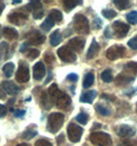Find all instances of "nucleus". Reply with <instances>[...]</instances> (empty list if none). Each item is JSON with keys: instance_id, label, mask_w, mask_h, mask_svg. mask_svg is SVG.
Here are the masks:
<instances>
[{"instance_id": "9b49d317", "label": "nucleus", "mask_w": 137, "mask_h": 146, "mask_svg": "<svg viewBox=\"0 0 137 146\" xmlns=\"http://www.w3.org/2000/svg\"><path fill=\"white\" fill-rule=\"evenodd\" d=\"M27 43L32 45H39L43 43L45 40V36L43 34L40 33L38 30H33V31L29 32L27 35Z\"/></svg>"}, {"instance_id": "a19ab883", "label": "nucleus", "mask_w": 137, "mask_h": 146, "mask_svg": "<svg viewBox=\"0 0 137 146\" xmlns=\"http://www.w3.org/2000/svg\"><path fill=\"white\" fill-rule=\"evenodd\" d=\"M101 27H102V21H101L99 18L94 19V21H93V28L94 29H100Z\"/></svg>"}, {"instance_id": "f257e3e1", "label": "nucleus", "mask_w": 137, "mask_h": 146, "mask_svg": "<svg viewBox=\"0 0 137 146\" xmlns=\"http://www.w3.org/2000/svg\"><path fill=\"white\" fill-rule=\"evenodd\" d=\"M48 94L51 97L53 103L58 107L59 109L67 110L71 105V99L65 93L59 90L57 84H51L48 90Z\"/></svg>"}, {"instance_id": "f03ea898", "label": "nucleus", "mask_w": 137, "mask_h": 146, "mask_svg": "<svg viewBox=\"0 0 137 146\" xmlns=\"http://www.w3.org/2000/svg\"><path fill=\"white\" fill-rule=\"evenodd\" d=\"M64 114L59 112L51 113L48 118V125H47V130L52 134H56L62 128L64 123Z\"/></svg>"}, {"instance_id": "412c9836", "label": "nucleus", "mask_w": 137, "mask_h": 146, "mask_svg": "<svg viewBox=\"0 0 137 146\" xmlns=\"http://www.w3.org/2000/svg\"><path fill=\"white\" fill-rule=\"evenodd\" d=\"M50 41L52 46H57V45L60 44L61 41H62V34H61L60 30H56L51 34Z\"/></svg>"}, {"instance_id": "b1692460", "label": "nucleus", "mask_w": 137, "mask_h": 146, "mask_svg": "<svg viewBox=\"0 0 137 146\" xmlns=\"http://www.w3.org/2000/svg\"><path fill=\"white\" fill-rule=\"evenodd\" d=\"M41 2L40 1H37V0H33V1H30L28 4L26 5V9L28 11H33V13H35V11H40V8H41Z\"/></svg>"}, {"instance_id": "a878e982", "label": "nucleus", "mask_w": 137, "mask_h": 146, "mask_svg": "<svg viewBox=\"0 0 137 146\" xmlns=\"http://www.w3.org/2000/svg\"><path fill=\"white\" fill-rule=\"evenodd\" d=\"M113 4L119 8L120 11H125V9H128L129 7H131V2L128 0H114Z\"/></svg>"}, {"instance_id": "aec40b11", "label": "nucleus", "mask_w": 137, "mask_h": 146, "mask_svg": "<svg viewBox=\"0 0 137 146\" xmlns=\"http://www.w3.org/2000/svg\"><path fill=\"white\" fill-rule=\"evenodd\" d=\"M3 35H4V37L7 38V39L13 40L18 38L19 33L16 29L11 28V27H5V28L3 29Z\"/></svg>"}, {"instance_id": "4be33fe9", "label": "nucleus", "mask_w": 137, "mask_h": 146, "mask_svg": "<svg viewBox=\"0 0 137 146\" xmlns=\"http://www.w3.org/2000/svg\"><path fill=\"white\" fill-rule=\"evenodd\" d=\"M95 110L100 115H102V116H109V115H111L110 108L108 106H106V105L100 104V103H98V104L95 105Z\"/></svg>"}, {"instance_id": "5701e85b", "label": "nucleus", "mask_w": 137, "mask_h": 146, "mask_svg": "<svg viewBox=\"0 0 137 146\" xmlns=\"http://www.w3.org/2000/svg\"><path fill=\"white\" fill-rule=\"evenodd\" d=\"M94 79H95V76L92 72L87 73L84 77V81H82V86L84 89H88L90 86H92L93 84H94Z\"/></svg>"}, {"instance_id": "a211bd4d", "label": "nucleus", "mask_w": 137, "mask_h": 146, "mask_svg": "<svg viewBox=\"0 0 137 146\" xmlns=\"http://www.w3.org/2000/svg\"><path fill=\"white\" fill-rule=\"evenodd\" d=\"M40 104H41V106L47 110L51 109V108L53 107L54 103H53V101H52V99H51V97L49 96L48 92H43L41 94V96H40Z\"/></svg>"}, {"instance_id": "39448f33", "label": "nucleus", "mask_w": 137, "mask_h": 146, "mask_svg": "<svg viewBox=\"0 0 137 146\" xmlns=\"http://www.w3.org/2000/svg\"><path fill=\"white\" fill-rule=\"evenodd\" d=\"M30 79V71L28 64L23 61L20 62L18 70L16 72V80L19 84H26Z\"/></svg>"}, {"instance_id": "4d7b16f0", "label": "nucleus", "mask_w": 137, "mask_h": 146, "mask_svg": "<svg viewBox=\"0 0 137 146\" xmlns=\"http://www.w3.org/2000/svg\"><path fill=\"white\" fill-rule=\"evenodd\" d=\"M0 28H1V27H0Z\"/></svg>"}, {"instance_id": "a18cd8bd", "label": "nucleus", "mask_w": 137, "mask_h": 146, "mask_svg": "<svg viewBox=\"0 0 137 146\" xmlns=\"http://www.w3.org/2000/svg\"><path fill=\"white\" fill-rule=\"evenodd\" d=\"M118 146H133V144H132L131 141H129V140H124V141H122L121 143H120Z\"/></svg>"}, {"instance_id": "0eeeda50", "label": "nucleus", "mask_w": 137, "mask_h": 146, "mask_svg": "<svg viewBox=\"0 0 137 146\" xmlns=\"http://www.w3.org/2000/svg\"><path fill=\"white\" fill-rule=\"evenodd\" d=\"M126 54V48L124 45L121 44H113L106 50V58L108 60L114 61L118 59L123 58Z\"/></svg>"}, {"instance_id": "2f4dec72", "label": "nucleus", "mask_w": 137, "mask_h": 146, "mask_svg": "<svg viewBox=\"0 0 137 146\" xmlns=\"http://www.w3.org/2000/svg\"><path fill=\"white\" fill-rule=\"evenodd\" d=\"M75 119L77 120V123H79L80 125H87V123H88V120H89V115H88L87 113H84V112H80L79 114L76 115Z\"/></svg>"}, {"instance_id": "f8f14e48", "label": "nucleus", "mask_w": 137, "mask_h": 146, "mask_svg": "<svg viewBox=\"0 0 137 146\" xmlns=\"http://www.w3.org/2000/svg\"><path fill=\"white\" fill-rule=\"evenodd\" d=\"M135 77L134 75H131L130 73L124 72V73H120L119 75L114 78V82L118 86H129L130 84H132L134 81Z\"/></svg>"}, {"instance_id": "6e6d98bb", "label": "nucleus", "mask_w": 137, "mask_h": 146, "mask_svg": "<svg viewBox=\"0 0 137 146\" xmlns=\"http://www.w3.org/2000/svg\"><path fill=\"white\" fill-rule=\"evenodd\" d=\"M136 112H137V104H136Z\"/></svg>"}, {"instance_id": "79ce46f5", "label": "nucleus", "mask_w": 137, "mask_h": 146, "mask_svg": "<svg viewBox=\"0 0 137 146\" xmlns=\"http://www.w3.org/2000/svg\"><path fill=\"white\" fill-rule=\"evenodd\" d=\"M42 17H43V11H35V13H33V18H34L35 20H39Z\"/></svg>"}, {"instance_id": "e433bc0d", "label": "nucleus", "mask_w": 137, "mask_h": 146, "mask_svg": "<svg viewBox=\"0 0 137 146\" xmlns=\"http://www.w3.org/2000/svg\"><path fill=\"white\" fill-rule=\"evenodd\" d=\"M35 146H53V144L51 143L50 141L47 140V139H39V140L36 141Z\"/></svg>"}, {"instance_id": "6e6552de", "label": "nucleus", "mask_w": 137, "mask_h": 146, "mask_svg": "<svg viewBox=\"0 0 137 146\" xmlns=\"http://www.w3.org/2000/svg\"><path fill=\"white\" fill-rule=\"evenodd\" d=\"M57 55L61 60L65 63H72L75 62L76 60V56L74 54L73 50H71L68 46H62L60 47L57 52Z\"/></svg>"}, {"instance_id": "cd10ccee", "label": "nucleus", "mask_w": 137, "mask_h": 146, "mask_svg": "<svg viewBox=\"0 0 137 146\" xmlns=\"http://www.w3.org/2000/svg\"><path fill=\"white\" fill-rule=\"evenodd\" d=\"M56 24V22L54 21L53 19L51 18V17H48V18L45 19V21L43 22V23L41 24V29L42 30H45V31H49V30H51V29L53 28L54 25Z\"/></svg>"}, {"instance_id": "9d476101", "label": "nucleus", "mask_w": 137, "mask_h": 146, "mask_svg": "<svg viewBox=\"0 0 137 146\" xmlns=\"http://www.w3.org/2000/svg\"><path fill=\"white\" fill-rule=\"evenodd\" d=\"M27 20H28V13H24V11H18L8 15V21L17 25V26H21V25L25 24Z\"/></svg>"}, {"instance_id": "c9c22d12", "label": "nucleus", "mask_w": 137, "mask_h": 146, "mask_svg": "<svg viewBox=\"0 0 137 146\" xmlns=\"http://www.w3.org/2000/svg\"><path fill=\"white\" fill-rule=\"evenodd\" d=\"M40 55V52L38 50H34V48H32V50H29L28 52H27V57L29 58L30 60H34L36 58H38V56Z\"/></svg>"}, {"instance_id": "ddd939ff", "label": "nucleus", "mask_w": 137, "mask_h": 146, "mask_svg": "<svg viewBox=\"0 0 137 146\" xmlns=\"http://www.w3.org/2000/svg\"><path fill=\"white\" fill-rule=\"evenodd\" d=\"M84 44H86V39L84 38H82V37H73V38L69 40L67 46L73 52H80L84 50Z\"/></svg>"}, {"instance_id": "5fc2aeb1", "label": "nucleus", "mask_w": 137, "mask_h": 146, "mask_svg": "<svg viewBox=\"0 0 137 146\" xmlns=\"http://www.w3.org/2000/svg\"><path fill=\"white\" fill-rule=\"evenodd\" d=\"M18 146H30L29 144H26V143H21V144H19Z\"/></svg>"}, {"instance_id": "423d86ee", "label": "nucleus", "mask_w": 137, "mask_h": 146, "mask_svg": "<svg viewBox=\"0 0 137 146\" xmlns=\"http://www.w3.org/2000/svg\"><path fill=\"white\" fill-rule=\"evenodd\" d=\"M82 133H84V129L82 127L77 125L76 123H70L67 127V134H68L69 140L73 142V143H77L79 142L80 138H82Z\"/></svg>"}, {"instance_id": "603ef678", "label": "nucleus", "mask_w": 137, "mask_h": 146, "mask_svg": "<svg viewBox=\"0 0 137 146\" xmlns=\"http://www.w3.org/2000/svg\"><path fill=\"white\" fill-rule=\"evenodd\" d=\"M4 7H5V5H4V3H3L2 1H0V15L2 13L3 9H4Z\"/></svg>"}, {"instance_id": "49530a36", "label": "nucleus", "mask_w": 137, "mask_h": 146, "mask_svg": "<svg viewBox=\"0 0 137 146\" xmlns=\"http://www.w3.org/2000/svg\"><path fill=\"white\" fill-rule=\"evenodd\" d=\"M27 50H28V43H27V42H24V43L21 45V47H20V52H25Z\"/></svg>"}, {"instance_id": "37998d69", "label": "nucleus", "mask_w": 137, "mask_h": 146, "mask_svg": "<svg viewBox=\"0 0 137 146\" xmlns=\"http://www.w3.org/2000/svg\"><path fill=\"white\" fill-rule=\"evenodd\" d=\"M25 113H26V111L25 110H22V109H18L15 111V116L16 117H23L25 115Z\"/></svg>"}, {"instance_id": "4c0bfd02", "label": "nucleus", "mask_w": 137, "mask_h": 146, "mask_svg": "<svg viewBox=\"0 0 137 146\" xmlns=\"http://www.w3.org/2000/svg\"><path fill=\"white\" fill-rule=\"evenodd\" d=\"M45 61L47 63H50V64H52V63L55 62V55H54L53 52H45Z\"/></svg>"}, {"instance_id": "1a4fd4ad", "label": "nucleus", "mask_w": 137, "mask_h": 146, "mask_svg": "<svg viewBox=\"0 0 137 146\" xmlns=\"http://www.w3.org/2000/svg\"><path fill=\"white\" fill-rule=\"evenodd\" d=\"M113 34L116 35L118 38H123L128 34L130 30V27L128 24L123 23L122 21H116L112 24Z\"/></svg>"}, {"instance_id": "473e14b6", "label": "nucleus", "mask_w": 137, "mask_h": 146, "mask_svg": "<svg viewBox=\"0 0 137 146\" xmlns=\"http://www.w3.org/2000/svg\"><path fill=\"white\" fill-rule=\"evenodd\" d=\"M125 69L128 71V73H133L137 75V62H129L125 66Z\"/></svg>"}, {"instance_id": "c03bdc74", "label": "nucleus", "mask_w": 137, "mask_h": 146, "mask_svg": "<svg viewBox=\"0 0 137 146\" xmlns=\"http://www.w3.org/2000/svg\"><path fill=\"white\" fill-rule=\"evenodd\" d=\"M6 112H7V109H6V107L4 106V105L0 104V118L3 117V116L6 114Z\"/></svg>"}, {"instance_id": "c756f323", "label": "nucleus", "mask_w": 137, "mask_h": 146, "mask_svg": "<svg viewBox=\"0 0 137 146\" xmlns=\"http://www.w3.org/2000/svg\"><path fill=\"white\" fill-rule=\"evenodd\" d=\"M37 135V131L34 129H27L24 133L22 134V138L25 140H31L33 137Z\"/></svg>"}, {"instance_id": "2eb2a0df", "label": "nucleus", "mask_w": 137, "mask_h": 146, "mask_svg": "<svg viewBox=\"0 0 137 146\" xmlns=\"http://www.w3.org/2000/svg\"><path fill=\"white\" fill-rule=\"evenodd\" d=\"M1 88L4 90L5 93L9 95H17L20 92V86H17L13 81H11V80H5L3 81L2 84H1Z\"/></svg>"}, {"instance_id": "393cba45", "label": "nucleus", "mask_w": 137, "mask_h": 146, "mask_svg": "<svg viewBox=\"0 0 137 146\" xmlns=\"http://www.w3.org/2000/svg\"><path fill=\"white\" fill-rule=\"evenodd\" d=\"M3 73H4V75H5V77H7V78H9V77H11L13 74V71H15V64L11 62H8L6 63L5 65L3 66Z\"/></svg>"}, {"instance_id": "7ed1b4c3", "label": "nucleus", "mask_w": 137, "mask_h": 146, "mask_svg": "<svg viewBox=\"0 0 137 146\" xmlns=\"http://www.w3.org/2000/svg\"><path fill=\"white\" fill-rule=\"evenodd\" d=\"M73 28L78 34H89L90 26L88 19L82 13H76L73 18Z\"/></svg>"}, {"instance_id": "bb28decb", "label": "nucleus", "mask_w": 137, "mask_h": 146, "mask_svg": "<svg viewBox=\"0 0 137 146\" xmlns=\"http://www.w3.org/2000/svg\"><path fill=\"white\" fill-rule=\"evenodd\" d=\"M79 4H82V1H72V0H68V1H64L63 2V6L65 11H72L74 7L76 5H79Z\"/></svg>"}, {"instance_id": "c85d7f7f", "label": "nucleus", "mask_w": 137, "mask_h": 146, "mask_svg": "<svg viewBox=\"0 0 137 146\" xmlns=\"http://www.w3.org/2000/svg\"><path fill=\"white\" fill-rule=\"evenodd\" d=\"M101 78L104 82L106 84H109L111 81L113 80V76H112V73H111V70L110 69H106L104 70L102 73H101Z\"/></svg>"}, {"instance_id": "7c9ffc66", "label": "nucleus", "mask_w": 137, "mask_h": 146, "mask_svg": "<svg viewBox=\"0 0 137 146\" xmlns=\"http://www.w3.org/2000/svg\"><path fill=\"white\" fill-rule=\"evenodd\" d=\"M49 17H51L55 22H61L63 20V16H62L61 11H58V9H52L49 13Z\"/></svg>"}, {"instance_id": "ea45409f", "label": "nucleus", "mask_w": 137, "mask_h": 146, "mask_svg": "<svg viewBox=\"0 0 137 146\" xmlns=\"http://www.w3.org/2000/svg\"><path fill=\"white\" fill-rule=\"evenodd\" d=\"M66 79H67L68 81H71V82H76L77 79H78V75L75 74V73H70V74L67 75Z\"/></svg>"}, {"instance_id": "8fccbe9b", "label": "nucleus", "mask_w": 137, "mask_h": 146, "mask_svg": "<svg viewBox=\"0 0 137 146\" xmlns=\"http://www.w3.org/2000/svg\"><path fill=\"white\" fill-rule=\"evenodd\" d=\"M104 35H105L107 38H110L111 37V33H110V30H109V27H107L106 30L104 31Z\"/></svg>"}, {"instance_id": "6ab92c4d", "label": "nucleus", "mask_w": 137, "mask_h": 146, "mask_svg": "<svg viewBox=\"0 0 137 146\" xmlns=\"http://www.w3.org/2000/svg\"><path fill=\"white\" fill-rule=\"evenodd\" d=\"M97 97V92L96 91H89V92H86L84 94L80 96L79 98V101L82 102V103H92L95 98Z\"/></svg>"}, {"instance_id": "f3484780", "label": "nucleus", "mask_w": 137, "mask_h": 146, "mask_svg": "<svg viewBox=\"0 0 137 146\" xmlns=\"http://www.w3.org/2000/svg\"><path fill=\"white\" fill-rule=\"evenodd\" d=\"M100 50V46L98 44V42L96 41L95 39L92 40V43L90 45L89 50H88V52H87V59L88 60H92L94 58L97 57L98 52Z\"/></svg>"}, {"instance_id": "de8ad7c7", "label": "nucleus", "mask_w": 137, "mask_h": 146, "mask_svg": "<svg viewBox=\"0 0 137 146\" xmlns=\"http://www.w3.org/2000/svg\"><path fill=\"white\" fill-rule=\"evenodd\" d=\"M5 96H6V93L4 92V90L0 86V100H4L5 99Z\"/></svg>"}, {"instance_id": "f704fd0d", "label": "nucleus", "mask_w": 137, "mask_h": 146, "mask_svg": "<svg viewBox=\"0 0 137 146\" xmlns=\"http://www.w3.org/2000/svg\"><path fill=\"white\" fill-rule=\"evenodd\" d=\"M102 15L104 18H106L107 20H112L114 17L116 16V13L113 9H103Z\"/></svg>"}, {"instance_id": "864d4df0", "label": "nucleus", "mask_w": 137, "mask_h": 146, "mask_svg": "<svg viewBox=\"0 0 137 146\" xmlns=\"http://www.w3.org/2000/svg\"><path fill=\"white\" fill-rule=\"evenodd\" d=\"M18 3H21V0H13V4H18Z\"/></svg>"}, {"instance_id": "4468645a", "label": "nucleus", "mask_w": 137, "mask_h": 146, "mask_svg": "<svg viewBox=\"0 0 137 146\" xmlns=\"http://www.w3.org/2000/svg\"><path fill=\"white\" fill-rule=\"evenodd\" d=\"M116 132L118 134V136H120L122 138H129V137H132V136L135 135L136 130H135V128L131 127V125H121L116 128Z\"/></svg>"}, {"instance_id": "72a5a7b5", "label": "nucleus", "mask_w": 137, "mask_h": 146, "mask_svg": "<svg viewBox=\"0 0 137 146\" xmlns=\"http://www.w3.org/2000/svg\"><path fill=\"white\" fill-rule=\"evenodd\" d=\"M127 21L129 22L130 24L132 25H136L137 24V11H131L127 15Z\"/></svg>"}, {"instance_id": "dca6fc26", "label": "nucleus", "mask_w": 137, "mask_h": 146, "mask_svg": "<svg viewBox=\"0 0 137 146\" xmlns=\"http://www.w3.org/2000/svg\"><path fill=\"white\" fill-rule=\"evenodd\" d=\"M45 75V64L41 62H37L33 67V77L35 80H40Z\"/></svg>"}, {"instance_id": "3c124183", "label": "nucleus", "mask_w": 137, "mask_h": 146, "mask_svg": "<svg viewBox=\"0 0 137 146\" xmlns=\"http://www.w3.org/2000/svg\"><path fill=\"white\" fill-rule=\"evenodd\" d=\"M63 139H64V135H63V134H61V135L58 137V139H57V143L60 144L61 142H62V140H63Z\"/></svg>"}, {"instance_id": "09e8293b", "label": "nucleus", "mask_w": 137, "mask_h": 146, "mask_svg": "<svg viewBox=\"0 0 137 146\" xmlns=\"http://www.w3.org/2000/svg\"><path fill=\"white\" fill-rule=\"evenodd\" d=\"M102 98L106 100H110V101H114V98L113 97H110V95H106V94H102Z\"/></svg>"}, {"instance_id": "58836bf2", "label": "nucleus", "mask_w": 137, "mask_h": 146, "mask_svg": "<svg viewBox=\"0 0 137 146\" xmlns=\"http://www.w3.org/2000/svg\"><path fill=\"white\" fill-rule=\"evenodd\" d=\"M128 45L131 47L132 50H137V35L128 41Z\"/></svg>"}, {"instance_id": "20e7f679", "label": "nucleus", "mask_w": 137, "mask_h": 146, "mask_svg": "<svg viewBox=\"0 0 137 146\" xmlns=\"http://www.w3.org/2000/svg\"><path fill=\"white\" fill-rule=\"evenodd\" d=\"M90 140L93 144L98 146H111L112 144L110 135L104 132H94L90 135Z\"/></svg>"}]
</instances>
